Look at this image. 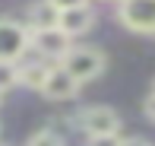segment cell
Wrapping results in <instances>:
<instances>
[{
  "label": "cell",
  "mask_w": 155,
  "mask_h": 146,
  "mask_svg": "<svg viewBox=\"0 0 155 146\" xmlns=\"http://www.w3.org/2000/svg\"><path fill=\"white\" fill-rule=\"evenodd\" d=\"M143 111H146V117H149V121L155 124V92L149 95V99H146V105H143Z\"/></svg>",
  "instance_id": "14"
},
{
  "label": "cell",
  "mask_w": 155,
  "mask_h": 146,
  "mask_svg": "<svg viewBox=\"0 0 155 146\" xmlns=\"http://www.w3.org/2000/svg\"><path fill=\"white\" fill-rule=\"evenodd\" d=\"M79 127L86 130L89 137H114L120 130V117H117L114 108H104V105H92L79 114Z\"/></svg>",
  "instance_id": "5"
},
{
  "label": "cell",
  "mask_w": 155,
  "mask_h": 146,
  "mask_svg": "<svg viewBox=\"0 0 155 146\" xmlns=\"http://www.w3.org/2000/svg\"><path fill=\"white\" fill-rule=\"evenodd\" d=\"M29 51V29L16 19H0V60L16 64Z\"/></svg>",
  "instance_id": "3"
},
{
  "label": "cell",
  "mask_w": 155,
  "mask_h": 146,
  "mask_svg": "<svg viewBox=\"0 0 155 146\" xmlns=\"http://www.w3.org/2000/svg\"><path fill=\"white\" fill-rule=\"evenodd\" d=\"M89 146H120V137H89Z\"/></svg>",
  "instance_id": "12"
},
{
  "label": "cell",
  "mask_w": 155,
  "mask_h": 146,
  "mask_svg": "<svg viewBox=\"0 0 155 146\" xmlns=\"http://www.w3.org/2000/svg\"><path fill=\"white\" fill-rule=\"evenodd\" d=\"M29 146H63V143H60V137L54 134V130H38L29 140Z\"/></svg>",
  "instance_id": "11"
},
{
  "label": "cell",
  "mask_w": 155,
  "mask_h": 146,
  "mask_svg": "<svg viewBox=\"0 0 155 146\" xmlns=\"http://www.w3.org/2000/svg\"><path fill=\"white\" fill-rule=\"evenodd\" d=\"M117 19H120L130 32L155 35V0H120Z\"/></svg>",
  "instance_id": "2"
},
{
  "label": "cell",
  "mask_w": 155,
  "mask_h": 146,
  "mask_svg": "<svg viewBox=\"0 0 155 146\" xmlns=\"http://www.w3.org/2000/svg\"><path fill=\"white\" fill-rule=\"evenodd\" d=\"M48 70H51L48 60H32L29 67H19V83H25V86H32V89L41 92V83H45Z\"/></svg>",
  "instance_id": "9"
},
{
  "label": "cell",
  "mask_w": 155,
  "mask_h": 146,
  "mask_svg": "<svg viewBox=\"0 0 155 146\" xmlns=\"http://www.w3.org/2000/svg\"><path fill=\"white\" fill-rule=\"evenodd\" d=\"M120 146H152V143L143 140V137H133V140H120Z\"/></svg>",
  "instance_id": "15"
},
{
  "label": "cell",
  "mask_w": 155,
  "mask_h": 146,
  "mask_svg": "<svg viewBox=\"0 0 155 146\" xmlns=\"http://www.w3.org/2000/svg\"><path fill=\"white\" fill-rule=\"evenodd\" d=\"M152 92H155V83H152Z\"/></svg>",
  "instance_id": "16"
},
{
  "label": "cell",
  "mask_w": 155,
  "mask_h": 146,
  "mask_svg": "<svg viewBox=\"0 0 155 146\" xmlns=\"http://www.w3.org/2000/svg\"><path fill=\"white\" fill-rule=\"evenodd\" d=\"M16 83H19V67L10 64V60H0V92L13 89Z\"/></svg>",
  "instance_id": "10"
},
{
  "label": "cell",
  "mask_w": 155,
  "mask_h": 146,
  "mask_svg": "<svg viewBox=\"0 0 155 146\" xmlns=\"http://www.w3.org/2000/svg\"><path fill=\"white\" fill-rule=\"evenodd\" d=\"M57 16L60 10L48 0H38V3L29 6V19H25V29L29 32H45V29H57Z\"/></svg>",
  "instance_id": "8"
},
{
  "label": "cell",
  "mask_w": 155,
  "mask_h": 146,
  "mask_svg": "<svg viewBox=\"0 0 155 146\" xmlns=\"http://www.w3.org/2000/svg\"><path fill=\"white\" fill-rule=\"evenodd\" d=\"M92 22H95V13L89 10V6L60 10V16H57V29H60L67 38H73V35H86V32L92 29Z\"/></svg>",
  "instance_id": "7"
},
{
  "label": "cell",
  "mask_w": 155,
  "mask_h": 146,
  "mask_svg": "<svg viewBox=\"0 0 155 146\" xmlns=\"http://www.w3.org/2000/svg\"><path fill=\"white\" fill-rule=\"evenodd\" d=\"M60 67L82 86V83L95 80V76L104 70V54L95 51V48H70V51L63 54Z\"/></svg>",
  "instance_id": "1"
},
{
  "label": "cell",
  "mask_w": 155,
  "mask_h": 146,
  "mask_svg": "<svg viewBox=\"0 0 155 146\" xmlns=\"http://www.w3.org/2000/svg\"><path fill=\"white\" fill-rule=\"evenodd\" d=\"M48 3H54L57 10H73V6H89V0H48Z\"/></svg>",
  "instance_id": "13"
},
{
  "label": "cell",
  "mask_w": 155,
  "mask_h": 146,
  "mask_svg": "<svg viewBox=\"0 0 155 146\" xmlns=\"http://www.w3.org/2000/svg\"><path fill=\"white\" fill-rule=\"evenodd\" d=\"M29 48H35L38 57L48 60V64H60L63 54L73 45H70V38L60 29H45V32H29Z\"/></svg>",
  "instance_id": "4"
},
{
  "label": "cell",
  "mask_w": 155,
  "mask_h": 146,
  "mask_svg": "<svg viewBox=\"0 0 155 146\" xmlns=\"http://www.w3.org/2000/svg\"><path fill=\"white\" fill-rule=\"evenodd\" d=\"M41 95H48V99H54V102H67V99H73V95H79V83L63 70L60 64H51L45 83H41Z\"/></svg>",
  "instance_id": "6"
}]
</instances>
